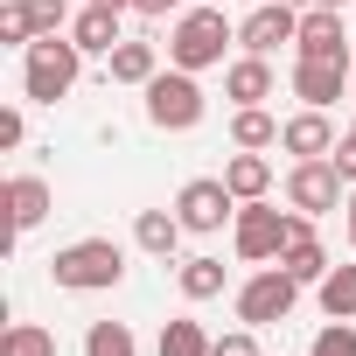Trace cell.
Instances as JSON below:
<instances>
[{
	"label": "cell",
	"mask_w": 356,
	"mask_h": 356,
	"mask_svg": "<svg viewBox=\"0 0 356 356\" xmlns=\"http://www.w3.org/2000/svg\"><path fill=\"white\" fill-rule=\"evenodd\" d=\"M49 280H56L63 293H112V286L126 280V252H119L112 238H77V245H63V252L49 259Z\"/></svg>",
	"instance_id": "cell-1"
},
{
	"label": "cell",
	"mask_w": 356,
	"mask_h": 356,
	"mask_svg": "<svg viewBox=\"0 0 356 356\" xmlns=\"http://www.w3.org/2000/svg\"><path fill=\"white\" fill-rule=\"evenodd\" d=\"M231 42H238V29L224 22L217 0H210V8H182V22L168 29V63L175 70H210V63H224Z\"/></svg>",
	"instance_id": "cell-2"
},
{
	"label": "cell",
	"mask_w": 356,
	"mask_h": 356,
	"mask_svg": "<svg viewBox=\"0 0 356 356\" xmlns=\"http://www.w3.org/2000/svg\"><path fill=\"white\" fill-rule=\"evenodd\" d=\"M77 70H84V49H77L70 35H35V42L22 49V91H29L35 105H56V98H70Z\"/></svg>",
	"instance_id": "cell-3"
},
{
	"label": "cell",
	"mask_w": 356,
	"mask_h": 356,
	"mask_svg": "<svg viewBox=\"0 0 356 356\" xmlns=\"http://www.w3.org/2000/svg\"><path fill=\"white\" fill-rule=\"evenodd\" d=\"M293 217H300V210H293ZM293 217H286V210H273L266 196H259V203H238V217H231V245H238V259H245V266L280 259V252H286V238H293Z\"/></svg>",
	"instance_id": "cell-4"
},
{
	"label": "cell",
	"mask_w": 356,
	"mask_h": 356,
	"mask_svg": "<svg viewBox=\"0 0 356 356\" xmlns=\"http://www.w3.org/2000/svg\"><path fill=\"white\" fill-rule=\"evenodd\" d=\"M140 91H147V119H154L161 133L203 126V84H196V70H161V77L140 84Z\"/></svg>",
	"instance_id": "cell-5"
},
{
	"label": "cell",
	"mask_w": 356,
	"mask_h": 356,
	"mask_svg": "<svg viewBox=\"0 0 356 356\" xmlns=\"http://www.w3.org/2000/svg\"><path fill=\"white\" fill-rule=\"evenodd\" d=\"M293 300H300V280H293L286 266H259V273L238 286V321H245V328L286 321V314H293Z\"/></svg>",
	"instance_id": "cell-6"
},
{
	"label": "cell",
	"mask_w": 356,
	"mask_h": 356,
	"mask_svg": "<svg viewBox=\"0 0 356 356\" xmlns=\"http://www.w3.org/2000/svg\"><path fill=\"white\" fill-rule=\"evenodd\" d=\"M175 217H182V231L210 238V231H224L238 217V196H231L224 175H196V182H182V196H175Z\"/></svg>",
	"instance_id": "cell-7"
},
{
	"label": "cell",
	"mask_w": 356,
	"mask_h": 356,
	"mask_svg": "<svg viewBox=\"0 0 356 356\" xmlns=\"http://www.w3.org/2000/svg\"><path fill=\"white\" fill-rule=\"evenodd\" d=\"M349 182L335 175V161H293L286 168V203L300 210V217H328V210H342L349 196H342Z\"/></svg>",
	"instance_id": "cell-8"
},
{
	"label": "cell",
	"mask_w": 356,
	"mask_h": 356,
	"mask_svg": "<svg viewBox=\"0 0 356 356\" xmlns=\"http://www.w3.org/2000/svg\"><path fill=\"white\" fill-rule=\"evenodd\" d=\"M293 35H300V8H286V0H259V8L238 22V49L245 56H273Z\"/></svg>",
	"instance_id": "cell-9"
},
{
	"label": "cell",
	"mask_w": 356,
	"mask_h": 356,
	"mask_svg": "<svg viewBox=\"0 0 356 356\" xmlns=\"http://www.w3.org/2000/svg\"><path fill=\"white\" fill-rule=\"evenodd\" d=\"M300 56L314 63H349V29H342V8H300V35H293Z\"/></svg>",
	"instance_id": "cell-10"
},
{
	"label": "cell",
	"mask_w": 356,
	"mask_h": 356,
	"mask_svg": "<svg viewBox=\"0 0 356 356\" xmlns=\"http://www.w3.org/2000/svg\"><path fill=\"white\" fill-rule=\"evenodd\" d=\"M349 77H356L349 63H314V56H300V63H293V98L314 105V112H328V105L349 91Z\"/></svg>",
	"instance_id": "cell-11"
},
{
	"label": "cell",
	"mask_w": 356,
	"mask_h": 356,
	"mask_svg": "<svg viewBox=\"0 0 356 356\" xmlns=\"http://www.w3.org/2000/svg\"><path fill=\"white\" fill-rule=\"evenodd\" d=\"M280 147H286L293 161H328V154H335V126H328V112L300 105V112L280 126Z\"/></svg>",
	"instance_id": "cell-12"
},
{
	"label": "cell",
	"mask_w": 356,
	"mask_h": 356,
	"mask_svg": "<svg viewBox=\"0 0 356 356\" xmlns=\"http://www.w3.org/2000/svg\"><path fill=\"white\" fill-rule=\"evenodd\" d=\"M280 266H286L300 286H321V280H328V252H321V238H314V224H307V217H293V238H286Z\"/></svg>",
	"instance_id": "cell-13"
},
{
	"label": "cell",
	"mask_w": 356,
	"mask_h": 356,
	"mask_svg": "<svg viewBox=\"0 0 356 356\" xmlns=\"http://www.w3.org/2000/svg\"><path fill=\"white\" fill-rule=\"evenodd\" d=\"M49 210H56V196H49L42 175H8V224L15 231H35Z\"/></svg>",
	"instance_id": "cell-14"
},
{
	"label": "cell",
	"mask_w": 356,
	"mask_h": 356,
	"mask_svg": "<svg viewBox=\"0 0 356 356\" xmlns=\"http://www.w3.org/2000/svg\"><path fill=\"white\" fill-rule=\"evenodd\" d=\"M70 42L84 49V56H112L126 35H119V8H98V0H91V8L70 22Z\"/></svg>",
	"instance_id": "cell-15"
},
{
	"label": "cell",
	"mask_w": 356,
	"mask_h": 356,
	"mask_svg": "<svg viewBox=\"0 0 356 356\" xmlns=\"http://www.w3.org/2000/svg\"><path fill=\"white\" fill-rule=\"evenodd\" d=\"M224 182H231V196H238V203H259V196L273 189V161H266V154H252V147H238V154L224 161Z\"/></svg>",
	"instance_id": "cell-16"
},
{
	"label": "cell",
	"mask_w": 356,
	"mask_h": 356,
	"mask_svg": "<svg viewBox=\"0 0 356 356\" xmlns=\"http://www.w3.org/2000/svg\"><path fill=\"white\" fill-rule=\"evenodd\" d=\"M133 245L147 259H175V245H182V217H175V210H140L133 217Z\"/></svg>",
	"instance_id": "cell-17"
},
{
	"label": "cell",
	"mask_w": 356,
	"mask_h": 356,
	"mask_svg": "<svg viewBox=\"0 0 356 356\" xmlns=\"http://www.w3.org/2000/svg\"><path fill=\"white\" fill-rule=\"evenodd\" d=\"M224 98H238V105H266V98H273V63H266V56H238V63L224 70Z\"/></svg>",
	"instance_id": "cell-18"
},
{
	"label": "cell",
	"mask_w": 356,
	"mask_h": 356,
	"mask_svg": "<svg viewBox=\"0 0 356 356\" xmlns=\"http://www.w3.org/2000/svg\"><path fill=\"white\" fill-rule=\"evenodd\" d=\"M105 70H112V84H154L161 77V49L154 42H119L105 56Z\"/></svg>",
	"instance_id": "cell-19"
},
{
	"label": "cell",
	"mask_w": 356,
	"mask_h": 356,
	"mask_svg": "<svg viewBox=\"0 0 356 356\" xmlns=\"http://www.w3.org/2000/svg\"><path fill=\"white\" fill-rule=\"evenodd\" d=\"M231 140L252 147V154H266V147H280V119H273L266 105H238V112H231Z\"/></svg>",
	"instance_id": "cell-20"
},
{
	"label": "cell",
	"mask_w": 356,
	"mask_h": 356,
	"mask_svg": "<svg viewBox=\"0 0 356 356\" xmlns=\"http://www.w3.org/2000/svg\"><path fill=\"white\" fill-rule=\"evenodd\" d=\"M328 321H356V266H328V280L314 286Z\"/></svg>",
	"instance_id": "cell-21"
},
{
	"label": "cell",
	"mask_w": 356,
	"mask_h": 356,
	"mask_svg": "<svg viewBox=\"0 0 356 356\" xmlns=\"http://www.w3.org/2000/svg\"><path fill=\"white\" fill-rule=\"evenodd\" d=\"M175 286H182V300H217L224 293V259H182Z\"/></svg>",
	"instance_id": "cell-22"
},
{
	"label": "cell",
	"mask_w": 356,
	"mask_h": 356,
	"mask_svg": "<svg viewBox=\"0 0 356 356\" xmlns=\"http://www.w3.org/2000/svg\"><path fill=\"white\" fill-rule=\"evenodd\" d=\"M0 356H56V335L42 321H8V335H0Z\"/></svg>",
	"instance_id": "cell-23"
},
{
	"label": "cell",
	"mask_w": 356,
	"mask_h": 356,
	"mask_svg": "<svg viewBox=\"0 0 356 356\" xmlns=\"http://www.w3.org/2000/svg\"><path fill=\"white\" fill-rule=\"evenodd\" d=\"M84 356H140V342H133L126 321H91L84 328Z\"/></svg>",
	"instance_id": "cell-24"
},
{
	"label": "cell",
	"mask_w": 356,
	"mask_h": 356,
	"mask_svg": "<svg viewBox=\"0 0 356 356\" xmlns=\"http://www.w3.org/2000/svg\"><path fill=\"white\" fill-rule=\"evenodd\" d=\"M161 356H210V335H203V321H161Z\"/></svg>",
	"instance_id": "cell-25"
},
{
	"label": "cell",
	"mask_w": 356,
	"mask_h": 356,
	"mask_svg": "<svg viewBox=\"0 0 356 356\" xmlns=\"http://www.w3.org/2000/svg\"><path fill=\"white\" fill-rule=\"evenodd\" d=\"M0 42H35V15H29V0H8V8H0Z\"/></svg>",
	"instance_id": "cell-26"
},
{
	"label": "cell",
	"mask_w": 356,
	"mask_h": 356,
	"mask_svg": "<svg viewBox=\"0 0 356 356\" xmlns=\"http://www.w3.org/2000/svg\"><path fill=\"white\" fill-rule=\"evenodd\" d=\"M307 356H356V328H349V321H328V328L314 335Z\"/></svg>",
	"instance_id": "cell-27"
},
{
	"label": "cell",
	"mask_w": 356,
	"mask_h": 356,
	"mask_svg": "<svg viewBox=\"0 0 356 356\" xmlns=\"http://www.w3.org/2000/svg\"><path fill=\"white\" fill-rule=\"evenodd\" d=\"M29 15H35V35H63V22H70V0H29Z\"/></svg>",
	"instance_id": "cell-28"
},
{
	"label": "cell",
	"mask_w": 356,
	"mask_h": 356,
	"mask_svg": "<svg viewBox=\"0 0 356 356\" xmlns=\"http://www.w3.org/2000/svg\"><path fill=\"white\" fill-rule=\"evenodd\" d=\"M210 356H259V335H252V328H231V335L210 342Z\"/></svg>",
	"instance_id": "cell-29"
},
{
	"label": "cell",
	"mask_w": 356,
	"mask_h": 356,
	"mask_svg": "<svg viewBox=\"0 0 356 356\" xmlns=\"http://www.w3.org/2000/svg\"><path fill=\"white\" fill-rule=\"evenodd\" d=\"M328 161H335V175H342V182H349V189H356V133H342V140H335V154H328Z\"/></svg>",
	"instance_id": "cell-30"
},
{
	"label": "cell",
	"mask_w": 356,
	"mask_h": 356,
	"mask_svg": "<svg viewBox=\"0 0 356 356\" xmlns=\"http://www.w3.org/2000/svg\"><path fill=\"white\" fill-rule=\"evenodd\" d=\"M22 133H29L22 112H0V147H22Z\"/></svg>",
	"instance_id": "cell-31"
},
{
	"label": "cell",
	"mask_w": 356,
	"mask_h": 356,
	"mask_svg": "<svg viewBox=\"0 0 356 356\" xmlns=\"http://www.w3.org/2000/svg\"><path fill=\"white\" fill-rule=\"evenodd\" d=\"M168 8H175V0H133V15H147V22H161Z\"/></svg>",
	"instance_id": "cell-32"
},
{
	"label": "cell",
	"mask_w": 356,
	"mask_h": 356,
	"mask_svg": "<svg viewBox=\"0 0 356 356\" xmlns=\"http://www.w3.org/2000/svg\"><path fill=\"white\" fill-rule=\"evenodd\" d=\"M342 210H349V245H356V189H349V203H342Z\"/></svg>",
	"instance_id": "cell-33"
},
{
	"label": "cell",
	"mask_w": 356,
	"mask_h": 356,
	"mask_svg": "<svg viewBox=\"0 0 356 356\" xmlns=\"http://www.w3.org/2000/svg\"><path fill=\"white\" fill-rule=\"evenodd\" d=\"M286 8H328V0H286Z\"/></svg>",
	"instance_id": "cell-34"
},
{
	"label": "cell",
	"mask_w": 356,
	"mask_h": 356,
	"mask_svg": "<svg viewBox=\"0 0 356 356\" xmlns=\"http://www.w3.org/2000/svg\"><path fill=\"white\" fill-rule=\"evenodd\" d=\"M98 8H119V15H126V8H133V0H98Z\"/></svg>",
	"instance_id": "cell-35"
},
{
	"label": "cell",
	"mask_w": 356,
	"mask_h": 356,
	"mask_svg": "<svg viewBox=\"0 0 356 356\" xmlns=\"http://www.w3.org/2000/svg\"><path fill=\"white\" fill-rule=\"evenodd\" d=\"M182 8H210V0H182Z\"/></svg>",
	"instance_id": "cell-36"
},
{
	"label": "cell",
	"mask_w": 356,
	"mask_h": 356,
	"mask_svg": "<svg viewBox=\"0 0 356 356\" xmlns=\"http://www.w3.org/2000/svg\"><path fill=\"white\" fill-rule=\"evenodd\" d=\"M328 8H349V0H328Z\"/></svg>",
	"instance_id": "cell-37"
},
{
	"label": "cell",
	"mask_w": 356,
	"mask_h": 356,
	"mask_svg": "<svg viewBox=\"0 0 356 356\" xmlns=\"http://www.w3.org/2000/svg\"><path fill=\"white\" fill-rule=\"evenodd\" d=\"M349 98H356V77H349Z\"/></svg>",
	"instance_id": "cell-38"
},
{
	"label": "cell",
	"mask_w": 356,
	"mask_h": 356,
	"mask_svg": "<svg viewBox=\"0 0 356 356\" xmlns=\"http://www.w3.org/2000/svg\"><path fill=\"white\" fill-rule=\"evenodd\" d=\"M245 8H259V0H245Z\"/></svg>",
	"instance_id": "cell-39"
},
{
	"label": "cell",
	"mask_w": 356,
	"mask_h": 356,
	"mask_svg": "<svg viewBox=\"0 0 356 356\" xmlns=\"http://www.w3.org/2000/svg\"><path fill=\"white\" fill-rule=\"evenodd\" d=\"M349 133H356V126H349Z\"/></svg>",
	"instance_id": "cell-40"
}]
</instances>
